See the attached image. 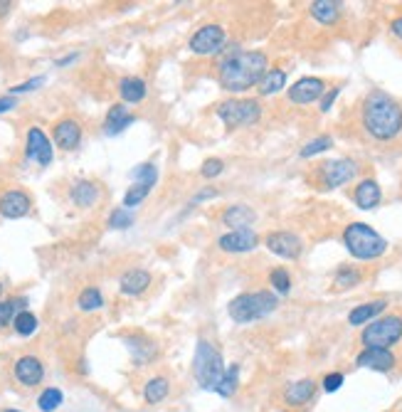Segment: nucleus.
<instances>
[{"mask_svg":"<svg viewBox=\"0 0 402 412\" xmlns=\"http://www.w3.org/2000/svg\"><path fill=\"white\" fill-rule=\"evenodd\" d=\"M266 65H269V60L259 50L232 52L217 65V79H220L222 89L240 94V91H247L259 84L261 77L266 75Z\"/></svg>","mask_w":402,"mask_h":412,"instance_id":"obj_1","label":"nucleus"},{"mask_svg":"<svg viewBox=\"0 0 402 412\" xmlns=\"http://www.w3.org/2000/svg\"><path fill=\"white\" fill-rule=\"evenodd\" d=\"M363 129L377 141H390L402 131V106L385 91H370L363 101Z\"/></svg>","mask_w":402,"mask_h":412,"instance_id":"obj_2","label":"nucleus"},{"mask_svg":"<svg viewBox=\"0 0 402 412\" xmlns=\"http://www.w3.org/2000/svg\"><path fill=\"white\" fill-rule=\"evenodd\" d=\"M279 307V297L272 292H247L235 297L227 304V314L232 316V321L237 323H252L266 318L272 311H277Z\"/></svg>","mask_w":402,"mask_h":412,"instance_id":"obj_3","label":"nucleus"},{"mask_svg":"<svg viewBox=\"0 0 402 412\" xmlns=\"http://www.w3.org/2000/svg\"><path fill=\"white\" fill-rule=\"evenodd\" d=\"M343 245L356 259H377L387 250L385 237L377 235L372 227L363 225V222H351L343 230Z\"/></svg>","mask_w":402,"mask_h":412,"instance_id":"obj_4","label":"nucleus"},{"mask_svg":"<svg viewBox=\"0 0 402 412\" xmlns=\"http://www.w3.org/2000/svg\"><path fill=\"white\" fill-rule=\"evenodd\" d=\"M193 373H195V380L202 390H215L220 385L222 375H225V363H222L220 351L212 343L197 341L195 358H193Z\"/></svg>","mask_w":402,"mask_h":412,"instance_id":"obj_5","label":"nucleus"},{"mask_svg":"<svg viewBox=\"0 0 402 412\" xmlns=\"http://www.w3.org/2000/svg\"><path fill=\"white\" fill-rule=\"evenodd\" d=\"M402 338V316H382L370 321L361 333L365 348H387L390 351Z\"/></svg>","mask_w":402,"mask_h":412,"instance_id":"obj_6","label":"nucleus"},{"mask_svg":"<svg viewBox=\"0 0 402 412\" xmlns=\"http://www.w3.org/2000/svg\"><path fill=\"white\" fill-rule=\"evenodd\" d=\"M217 116L227 129H242L261 119V106L257 99H227L217 106Z\"/></svg>","mask_w":402,"mask_h":412,"instance_id":"obj_7","label":"nucleus"},{"mask_svg":"<svg viewBox=\"0 0 402 412\" xmlns=\"http://www.w3.org/2000/svg\"><path fill=\"white\" fill-rule=\"evenodd\" d=\"M358 176V163L351 158H336V161H326L318 168V178L326 188H341L351 183Z\"/></svg>","mask_w":402,"mask_h":412,"instance_id":"obj_8","label":"nucleus"},{"mask_svg":"<svg viewBox=\"0 0 402 412\" xmlns=\"http://www.w3.org/2000/svg\"><path fill=\"white\" fill-rule=\"evenodd\" d=\"M225 47V30L215 22L202 25L195 35L190 37V50L195 55H217Z\"/></svg>","mask_w":402,"mask_h":412,"instance_id":"obj_9","label":"nucleus"},{"mask_svg":"<svg viewBox=\"0 0 402 412\" xmlns=\"http://www.w3.org/2000/svg\"><path fill=\"white\" fill-rule=\"evenodd\" d=\"M264 245H266V250L272 252V255L284 257V259H299V257H302V250H304L299 235L287 232V230L269 232V235L264 237Z\"/></svg>","mask_w":402,"mask_h":412,"instance_id":"obj_10","label":"nucleus"},{"mask_svg":"<svg viewBox=\"0 0 402 412\" xmlns=\"http://www.w3.org/2000/svg\"><path fill=\"white\" fill-rule=\"evenodd\" d=\"M25 156L30 161L40 163V166H50L52 163V141L47 139V134L37 126H32L27 131V139H25Z\"/></svg>","mask_w":402,"mask_h":412,"instance_id":"obj_11","label":"nucleus"},{"mask_svg":"<svg viewBox=\"0 0 402 412\" xmlns=\"http://www.w3.org/2000/svg\"><path fill=\"white\" fill-rule=\"evenodd\" d=\"M323 91H326V82L318 79V77H304L297 84H292V89H289V101L299 106H306V104H311V101L321 99Z\"/></svg>","mask_w":402,"mask_h":412,"instance_id":"obj_12","label":"nucleus"},{"mask_svg":"<svg viewBox=\"0 0 402 412\" xmlns=\"http://www.w3.org/2000/svg\"><path fill=\"white\" fill-rule=\"evenodd\" d=\"M13 373H15V380L20 382V385L35 387V385H40L42 378H45V366H42V361L37 356H20L15 361Z\"/></svg>","mask_w":402,"mask_h":412,"instance_id":"obj_13","label":"nucleus"},{"mask_svg":"<svg viewBox=\"0 0 402 412\" xmlns=\"http://www.w3.org/2000/svg\"><path fill=\"white\" fill-rule=\"evenodd\" d=\"M32 200L27 193L22 191H6L0 195V215L6 220H20L30 212Z\"/></svg>","mask_w":402,"mask_h":412,"instance_id":"obj_14","label":"nucleus"},{"mask_svg":"<svg viewBox=\"0 0 402 412\" xmlns=\"http://www.w3.org/2000/svg\"><path fill=\"white\" fill-rule=\"evenodd\" d=\"M395 361L397 358L392 356V351H387V348H365L363 353H358L356 366L370 368V371H377V373H387L395 368Z\"/></svg>","mask_w":402,"mask_h":412,"instance_id":"obj_15","label":"nucleus"},{"mask_svg":"<svg viewBox=\"0 0 402 412\" xmlns=\"http://www.w3.org/2000/svg\"><path fill=\"white\" fill-rule=\"evenodd\" d=\"M257 245H259V237L252 230H232L217 240V247H220L222 252H232V255H237V252H249V250H254Z\"/></svg>","mask_w":402,"mask_h":412,"instance_id":"obj_16","label":"nucleus"},{"mask_svg":"<svg viewBox=\"0 0 402 412\" xmlns=\"http://www.w3.org/2000/svg\"><path fill=\"white\" fill-rule=\"evenodd\" d=\"M82 141V126L74 119H62L55 126V143L62 151H74Z\"/></svg>","mask_w":402,"mask_h":412,"instance_id":"obj_17","label":"nucleus"},{"mask_svg":"<svg viewBox=\"0 0 402 412\" xmlns=\"http://www.w3.org/2000/svg\"><path fill=\"white\" fill-rule=\"evenodd\" d=\"M313 395H316V380L304 378V380L292 382V385L284 390V402H287L289 407H304L313 400Z\"/></svg>","mask_w":402,"mask_h":412,"instance_id":"obj_18","label":"nucleus"},{"mask_svg":"<svg viewBox=\"0 0 402 412\" xmlns=\"http://www.w3.org/2000/svg\"><path fill=\"white\" fill-rule=\"evenodd\" d=\"M353 200H356V205L361 207V210H372V207L380 205L382 191H380V186H377V181L365 178V181L358 183L356 193H353Z\"/></svg>","mask_w":402,"mask_h":412,"instance_id":"obj_19","label":"nucleus"},{"mask_svg":"<svg viewBox=\"0 0 402 412\" xmlns=\"http://www.w3.org/2000/svg\"><path fill=\"white\" fill-rule=\"evenodd\" d=\"M151 282L153 279L146 269H129L124 277L119 279V287L126 297H138V294H143L148 287H151Z\"/></svg>","mask_w":402,"mask_h":412,"instance_id":"obj_20","label":"nucleus"},{"mask_svg":"<svg viewBox=\"0 0 402 412\" xmlns=\"http://www.w3.org/2000/svg\"><path fill=\"white\" fill-rule=\"evenodd\" d=\"M134 121H136V116H131L124 104H116V106H111L109 114H106V119H104V134L119 136L121 131L129 129Z\"/></svg>","mask_w":402,"mask_h":412,"instance_id":"obj_21","label":"nucleus"},{"mask_svg":"<svg viewBox=\"0 0 402 412\" xmlns=\"http://www.w3.org/2000/svg\"><path fill=\"white\" fill-rule=\"evenodd\" d=\"M257 220L254 210H252L249 205H232L227 207L225 212H222V222H225L227 227H232V230H249L252 222Z\"/></svg>","mask_w":402,"mask_h":412,"instance_id":"obj_22","label":"nucleus"},{"mask_svg":"<svg viewBox=\"0 0 402 412\" xmlns=\"http://www.w3.org/2000/svg\"><path fill=\"white\" fill-rule=\"evenodd\" d=\"M385 309H387L385 299H377V302H370V304H361V307H356L348 314V323H351V326H363V323H368V321H375Z\"/></svg>","mask_w":402,"mask_h":412,"instance_id":"obj_23","label":"nucleus"},{"mask_svg":"<svg viewBox=\"0 0 402 412\" xmlns=\"http://www.w3.org/2000/svg\"><path fill=\"white\" fill-rule=\"evenodd\" d=\"M72 202L74 205H79V207H91V205H96L99 202V198H101V191H99V186L96 183H91V181H79V183H74L72 186Z\"/></svg>","mask_w":402,"mask_h":412,"instance_id":"obj_24","label":"nucleus"},{"mask_svg":"<svg viewBox=\"0 0 402 412\" xmlns=\"http://www.w3.org/2000/svg\"><path fill=\"white\" fill-rule=\"evenodd\" d=\"M119 94L126 104H138L146 99V82L141 77H124L119 82Z\"/></svg>","mask_w":402,"mask_h":412,"instance_id":"obj_25","label":"nucleus"},{"mask_svg":"<svg viewBox=\"0 0 402 412\" xmlns=\"http://www.w3.org/2000/svg\"><path fill=\"white\" fill-rule=\"evenodd\" d=\"M311 15L321 25H333L338 20V15H341V3H336V0H313Z\"/></svg>","mask_w":402,"mask_h":412,"instance_id":"obj_26","label":"nucleus"},{"mask_svg":"<svg viewBox=\"0 0 402 412\" xmlns=\"http://www.w3.org/2000/svg\"><path fill=\"white\" fill-rule=\"evenodd\" d=\"M129 348H131V356H134V361H136V366H146V363H151L153 358H156V341H151V338H129Z\"/></svg>","mask_w":402,"mask_h":412,"instance_id":"obj_27","label":"nucleus"},{"mask_svg":"<svg viewBox=\"0 0 402 412\" xmlns=\"http://www.w3.org/2000/svg\"><path fill=\"white\" fill-rule=\"evenodd\" d=\"M168 392H171V382H168V378L153 375L151 380L146 382V387H143V400H146L148 405H158V402L166 400Z\"/></svg>","mask_w":402,"mask_h":412,"instance_id":"obj_28","label":"nucleus"},{"mask_svg":"<svg viewBox=\"0 0 402 412\" xmlns=\"http://www.w3.org/2000/svg\"><path fill=\"white\" fill-rule=\"evenodd\" d=\"M153 188H156V181H134V186H131L124 195V207L126 210H131V207L141 205Z\"/></svg>","mask_w":402,"mask_h":412,"instance_id":"obj_29","label":"nucleus"},{"mask_svg":"<svg viewBox=\"0 0 402 412\" xmlns=\"http://www.w3.org/2000/svg\"><path fill=\"white\" fill-rule=\"evenodd\" d=\"M284 84H287V72L284 70H266V75L261 77V82L257 86H259L261 96H272V94H277V91H282Z\"/></svg>","mask_w":402,"mask_h":412,"instance_id":"obj_30","label":"nucleus"},{"mask_svg":"<svg viewBox=\"0 0 402 412\" xmlns=\"http://www.w3.org/2000/svg\"><path fill=\"white\" fill-rule=\"evenodd\" d=\"M27 304L30 302L25 297H13V299H6V302H0V328L13 323V318L20 311H27Z\"/></svg>","mask_w":402,"mask_h":412,"instance_id":"obj_31","label":"nucleus"},{"mask_svg":"<svg viewBox=\"0 0 402 412\" xmlns=\"http://www.w3.org/2000/svg\"><path fill=\"white\" fill-rule=\"evenodd\" d=\"M77 307H79L82 311H96V309L104 307V297H101V292L96 287H86L84 292L77 297Z\"/></svg>","mask_w":402,"mask_h":412,"instance_id":"obj_32","label":"nucleus"},{"mask_svg":"<svg viewBox=\"0 0 402 412\" xmlns=\"http://www.w3.org/2000/svg\"><path fill=\"white\" fill-rule=\"evenodd\" d=\"M62 402H65V395H62L60 387H45V390L40 392V397H37V407H40L42 412H55Z\"/></svg>","mask_w":402,"mask_h":412,"instance_id":"obj_33","label":"nucleus"},{"mask_svg":"<svg viewBox=\"0 0 402 412\" xmlns=\"http://www.w3.org/2000/svg\"><path fill=\"white\" fill-rule=\"evenodd\" d=\"M237 385H240V368L232 366V368H227L225 371V375H222L220 385L215 387V392L217 395H222V397H232L237 392Z\"/></svg>","mask_w":402,"mask_h":412,"instance_id":"obj_34","label":"nucleus"},{"mask_svg":"<svg viewBox=\"0 0 402 412\" xmlns=\"http://www.w3.org/2000/svg\"><path fill=\"white\" fill-rule=\"evenodd\" d=\"M13 328H15V333L22 338L32 336V333L37 331V316L30 311H20L15 318H13Z\"/></svg>","mask_w":402,"mask_h":412,"instance_id":"obj_35","label":"nucleus"},{"mask_svg":"<svg viewBox=\"0 0 402 412\" xmlns=\"http://www.w3.org/2000/svg\"><path fill=\"white\" fill-rule=\"evenodd\" d=\"M331 146H333V139H331V136H318V139H311V141H309L306 146L302 148V158L318 156V153L328 151Z\"/></svg>","mask_w":402,"mask_h":412,"instance_id":"obj_36","label":"nucleus"},{"mask_svg":"<svg viewBox=\"0 0 402 412\" xmlns=\"http://www.w3.org/2000/svg\"><path fill=\"white\" fill-rule=\"evenodd\" d=\"M269 282H272V287L277 289L279 294H289V292H292V277H289V271L284 269V266H277V269H272V274H269Z\"/></svg>","mask_w":402,"mask_h":412,"instance_id":"obj_37","label":"nucleus"},{"mask_svg":"<svg viewBox=\"0 0 402 412\" xmlns=\"http://www.w3.org/2000/svg\"><path fill=\"white\" fill-rule=\"evenodd\" d=\"M361 282V271L353 269V266H341L336 271V287L338 289H348V287H356Z\"/></svg>","mask_w":402,"mask_h":412,"instance_id":"obj_38","label":"nucleus"},{"mask_svg":"<svg viewBox=\"0 0 402 412\" xmlns=\"http://www.w3.org/2000/svg\"><path fill=\"white\" fill-rule=\"evenodd\" d=\"M131 225H134V215L126 207H119L109 215V227H114V230H126Z\"/></svg>","mask_w":402,"mask_h":412,"instance_id":"obj_39","label":"nucleus"},{"mask_svg":"<svg viewBox=\"0 0 402 412\" xmlns=\"http://www.w3.org/2000/svg\"><path fill=\"white\" fill-rule=\"evenodd\" d=\"M45 82H47V77H45V75L32 77V79H27V82H22V84L13 86V89H11V96H15V94H25V91H35V89H40V86L45 84Z\"/></svg>","mask_w":402,"mask_h":412,"instance_id":"obj_40","label":"nucleus"},{"mask_svg":"<svg viewBox=\"0 0 402 412\" xmlns=\"http://www.w3.org/2000/svg\"><path fill=\"white\" fill-rule=\"evenodd\" d=\"M222 168H225V163H222L220 158H207L200 168V176L202 178H217L222 173Z\"/></svg>","mask_w":402,"mask_h":412,"instance_id":"obj_41","label":"nucleus"},{"mask_svg":"<svg viewBox=\"0 0 402 412\" xmlns=\"http://www.w3.org/2000/svg\"><path fill=\"white\" fill-rule=\"evenodd\" d=\"M343 380H346V378H343V373H328V375L323 378V390H326V392H336L338 387L343 385Z\"/></svg>","mask_w":402,"mask_h":412,"instance_id":"obj_42","label":"nucleus"},{"mask_svg":"<svg viewBox=\"0 0 402 412\" xmlns=\"http://www.w3.org/2000/svg\"><path fill=\"white\" fill-rule=\"evenodd\" d=\"M210 198H217V191L215 188H202L197 195H193L190 198V205H200L202 200H210Z\"/></svg>","mask_w":402,"mask_h":412,"instance_id":"obj_43","label":"nucleus"},{"mask_svg":"<svg viewBox=\"0 0 402 412\" xmlns=\"http://www.w3.org/2000/svg\"><path fill=\"white\" fill-rule=\"evenodd\" d=\"M18 106V99L15 96H0V114H6V111H13Z\"/></svg>","mask_w":402,"mask_h":412,"instance_id":"obj_44","label":"nucleus"},{"mask_svg":"<svg viewBox=\"0 0 402 412\" xmlns=\"http://www.w3.org/2000/svg\"><path fill=\"white\" fill-rule=\"evenodd\" d=\"M338 91H341V89H338V86H333V89L328 91L326 96H323V99H321V111H328V109H331L333 101H336V96H338Z\"/></svg>","mask_w":402,"mask_h":412,"instance_id":"obj_45","label":"nucleus"},{"mask_svg":"<svg viewBox=\"0 0 402 412\" xmlns=\"http://www.w3.org/2000/svg\"><path fill=\"white\" fill-rule=\"evenodd\" d=\"M390 30H392V35L400 37V40H402V15L395 18V20L390 22Z\"/></svg>","mask_w":402,"mask_h":412,"instance_id":"obj_46","label":"nucleus"},{"mask_svg":"<svg viewBox=\"0 0 402 412\" xmlns=\"http://www.w3.org/2000/svg\"><path fill=\"white\" fill-rule=\"evenodd\" d=\"M74 60H79V55H77V52H72V55H67V57H62V60H57L55 65L57 67H67L70 62H74Z\"/></svg>","mask_w":402,"mask_h":412,"instance_id":"obj_47","label":"nucleus"},{"mask_svg":"<svg viewBox=\"0 0 402 412\" xmlns=\"http://www.w3.org/2000/svg\"><path fill=\"white\" fill-rule=\"evenodd\" d=\"M11 6H13V3H0V13H8V11H11Z\"/></svg>","mask_w":402,"mask_h":412,"instance_id":"obj_48","label":"nucleus"},{"mask_svg":"<svg viewBox=\"0 0 402 412\" xmlns=\"http://www.w3.org/2000/svg\"><path fill=\"white\" fill-rule=\"evenodd\" d=\"M6 412H20V410H6Z\"/></svg>","mask_w":402,"mask_h":412,"instance_id":"obj_49","label":"nucleus"},{"mask_svg":"<svg viewBox=\"0 0 402 412\" xmlns=\"http://www.w3.org/2000/svg\"><path fill=\"white\" fill-rule=\"evenodd\" d=\"M0 294H3V284H0Z\"/></svg>","mask_w":402,"mask_h":412,"instance_id":"obj_50","label":"nucleus"}]
</instances>
